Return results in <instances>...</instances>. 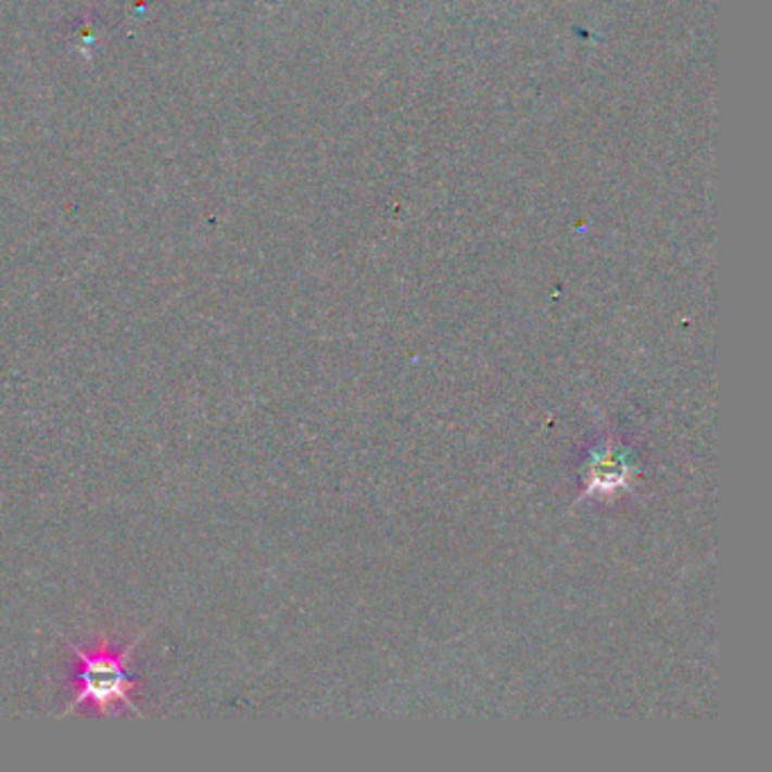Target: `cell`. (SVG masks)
I'll return each instance as SVG.
<instances>
[{
	"mask_svg": "<svg viewBox=\"0 0 772 772\" xmlns=\"http://www.w3.org/2000/svg\"><path fill=\"white\" fill-rule=\"evenodd\" d=\"M630 481V465L617 448H603L587 467V485L596 492H615Z\"/></svg>",
	"mask_w": 772,
	"mask_h": 772,
	"instance_id": "7a4b0ae2",
	"label": "cell"
},
{
	"mask_svg": "<svg viewBox=\"0 0 772 772\" xmlns=\"http://www.w3.org/2000/svg\"><path fill=\"white\" fill-rule=\"evenodd\" d=\"M143 638V632L137 634L123 648H112V644L102 638L100 644L85 650L73 646V657L77 669L73 673V696L62 716L73 713L75 709L89 707L96 713H110L118 707L129 709L131 713H141L135 705V694L139 688V678L131 675L129 663L131 655L137 653Z\"/></svg>",
	"mask_w": 772,
	"mask_h": 772,
	"instance_id": "6da1fadb",
	"label": "cell"
}]
</instances>
